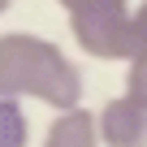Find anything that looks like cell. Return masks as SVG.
<instances>
[{"label":"cell","mask_w":147,"mask_h":147,"mask_svg":"<svg viewBox=\"0 0 147 147\" xmlns=\"http://www.w3.org/2000/svg\"><path fill=\"white\" fill-rule=\"evenodd\" d=\"M0 100H39L56 113L82 108V69L65 48L30 30L0 35Z\"/></svg>","instance_id":"obj_1"},{"label":"cell","mask_w":147,"mask_h":147,"mask_svg":"<svg viewBox=\"0 0 147 147\" xmlns=\"http://www.w3.org/2000/svg\"><path fill=\"white\" fill-rule=\"evenodd\" d=\"M61 9L69 18L74 43L95 61L130 65L138 52H147V43L138 39V26H134L130 0H61Z\"/></svg>","instance_id":"obj_2"},{"label":"cell","mask_w":147,"mask_h":147,"mask_svg":"<svg viewBox=\"0 0 147 147\" xmlns=\"http://www.w3.org/2000/svg\"><path fill=\"white\" fill-rule=\"evenodd\" d=\"M100 143L104 147H147V113H138L125 95L108 100L100 113Z\"/></svg>","instance_id":"obj_3"},{"label":"cell","mask_w":147,"mask_h":147,"mask_svg":"<svg viewBox=\"0 0 147 147\" xmlns=\"http://www.w3.org/2000/svg\"><path fill=\"white\" fill-rule=\"evenodd\" d=\"M43 147H104V143H100V121H95V113H87V108L56 113L52 125H48Z\"/></svg>","instance_id":"obj_4"},{"label":"cell","mask_w":147,"mask_h":147,"mask_svg":"<svg viewBox=\"0 0 147 147\" xmlns=\"http://www.w3.org/2000/svg\"><path fill=\"white\" fill-rule=\"evenodd\" d=\"M30 143V121L18 100H0V147H26Z\"/></svg>","instance_id":"obj_5"},{"label":"cell","mask_w":147,"mask_h":147,"mask_svg":"<svg viewBox=\"0 0 147 147\" xmlns=\"http://www.w3.org/2000/svg\"><path fill=\"white\" fill-rule=\"evenodd\" d=\"M125 100L138 113H147V52H138L130 61V69H125Z\"/></svg>","instance_id":"obj_6"},{"label":"cell","mask_w":147,"mask_h":147,"mask_svg":"<svg viewBox=\"0 0 147 147\" xmlns=\"http://www.w3.org/2000/svg\"><path fill=\"white\" fill-rule=\"evenodd\" d=\"M134 26H138V39L147 43V0H143V5L134 9Z\"/></svg>","instance_id":"obj_7"},{"label":"cell","mask_w":147,"mask_h":147,"mask_svg":"<svg viewBox=\"0 0 147 147\" xmlns=\"http://www.w3.org/2000/svg\"><path fill=\"white\" fill-rule=\"evenodd\" d=\"M5 9H13V0H0V13H5Z\"/></svg>","instance_id":"obj_8"}]
</instances>
